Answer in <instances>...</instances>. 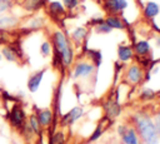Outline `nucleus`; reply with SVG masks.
Wrapping results in <instances>:
<instances>
[{
	"mask_svg": "<svg viewBox=\"0 0 160 144\" xmlns=\"http://www.w3.org/2000/svg\"><path fill=\"white\" fill-rule=\"evenodd\" d=\"M135 130L141 140V144H159V133L154 120L146 115H138L135 119Z\"/></svg>",
	"mask_w": 160,
	"mask_h": 144,
	"instance_id": "f257e3e1",
	"label": "nucleus"
},
{
	"mask_svg": "<svg viewBox=\"0 0 160 144\" xmlns=\"http://www.w3.org/2000/svg\"><path fill=\"white\" fill-rule=\"evenodd\" d=\"M52 41H54L56 53H58L61 63L65 66H70L71 63L74 61V49H72L68 36L62 31L58 30L52 34Z\"/></svg>",
	"mask_w": 160,
	"mask_h": 144,
	"instance_id": "f03ea898",
	"label": "nucleus"
},
{
	"mask_svg": "<svg viewBox=\"0 0 160 144\" xmlns=\"http://www.w3.org/2000/svg\"><path fill=\"white\" fill-rule=\"evenodd\" d=\"M94 69H95L94 64L88 63V61H80V63H78V64L74 66V69H72V71H71V78H72V79L86 78V76H89V75L94 71Z\"/></svg>",
	"mask_w": 160,
	"mask_h": 144,
	"instance_id": "7ed1b4c3",
	"label": "nucleus"
},
{
	"mask_svg": "<svg viewBox=\"0 0 160 144\" xmlns=\"http://www.w3.org/2000/svg\"><path fill=\"white\" fill-rule=\"evenodd\" d=\"M9 120L11 123L12 126L15 128H21L25 123V113L24 110L21 109V106L19 105H14L9 113Z\"/></svg>",
	"mask_w": 160,
	"mask_h": 144,
	"instance_id": "20e7f679",
	"label": "nucleus"
},
{
	"mask_svg": "<svg viewBox=\"0 0 160 144\" xmlns=\"http://www.w3.org/2000/svg\"><path fill=\"white\" fill-rule=\"evenodd\" d=\"M126 80L130 83V84H139L141 80H142V70H141V66L138 65V64H132L129 66L128 71H126Z\"/></svg>",
	"mask_w": 160,
	"mask_h": 144,
	"instance_id": "39448f33",
	"label": "nucleus"
},
{
	"mask_svg": "<svg viewBox=\"0 0 160 144\" xmlns=\"http://www.w3.org/2000/svg\"><path fill=\"white\" fill-rule=\"evenodd\" d=\"M45 73H46V70L45 69H41V70L34 73L29 78V80H28V89H29L30 93H36L38 91V89H39V86H40V84L42 81V78H44Z\"/></svg>",
	"mask_w": 160,
	"mask_h": 144,
	"instance_id": "423d86ee",
	"label": "nucleus"
},
{
	"mask_svg": "<svg viewBox=\"0 0 160 144\" xmlns=\"http://www.w3.org/2000/svg\"><path fill=\"white\" fill-rule=\"evenodd\" d=\"M126 8H128L126 0H106V3H105V9L108 11H110L111 14L121 13Z\"/></svg>",
	"mask_w": 160,
	"mask_h": 144,
	"instance_id": "0eeeda50",
	"label": "nucleus"
},
{
	"mask_svg": "<svg viewBox=\"0 0 160 144\" xmlns=\"http://www.w3.org/2000/svg\"><path fill=\"white\" fill-rule=\"evenodd\" d=\"M82 108H80V106H74V108H71V110L70 111H68L64 116H62V120H61V123H62V125H70V124H72V123H75L81 115H82Z\"/></svg>",
	"mask_w": 160,
	"mask_h": 144,
	"instance_id": "6e6552de",
	"label": "nucleus"
},
{
	"mask_svg": "<svg viewBox=\"0 0 160 144\" xmlns=\"http://www.w3.org/2000/svg\"><path fill=\"white\" fill-rule=\"evenodd\" d=\"M121 140L122 144H141L135 128H126V130L121 134Z\"/></svg>",
	"mask_w": 160,
	"mask_h": 144,
	"instance_id": "1a4fd4ad",
	"label": "nucleus"
},
{
	"mask_svg": "<svg viewBox=\"0 0 160 144\" xmlns=\"http://www.w3.org/2000/svg\"><path fill=\"white\" fill-rule=\"evenodd\" d=\"M132 55H134V50H132L131 46H129V45H120L118 48V58H119L120 61L126 63V61L132 59Z\"/></svg>",
	"mask_w": 160,
	"mask_h": 144,
	"instance_id": "9d476101",
	"label": "nucleus"
},
{
	"mask_svg": "<svg viewBox=\"0 0 160 144\" xmlns=\"http://www.w3.org/2000/svg\"><path fill=\"white\" fill-rule=\"evenodd\" d=\"M160 13V6L155 1H148L144 8V15L148 19H154Z\"/></svg>",
	"mask_w": 160,
	"mask_h": 144,
	"instance_id": "9b49d317",
	"label": "nucleus"
},
{
	"mask_svg": "<svg viewBox=\"0 0 160 144\" xmlns=\"http://www.w3.org/2000/svg\"><path fill=\"white\" fill-rule=\"evenodd\" d=\"M132 50H134V51L136 53V55H139V56H146V55L150 53L151 48H150L149 41H146V40H140V41L135 43Z\"/></svg>",
	"mask_w": 160,
	"mask_h": 144,
	"instance_id": "f8f14e48",
	"label": "nucleus"
},
{
	"mask_svg": "<svg viewBox=\"0 0 160 144\" xmlns=\"http://www.w3.org/2000/svg\"><path fill=\"white\" fill-rule=\"evenodd\" d=\"M36 116H38V120H39V123H40L41 126H48L52 121V113H51L50 109H42V110H40Z\"/></svg>",
	"mask_w": 160,
	"mask_h": 144,
	"instance_id": "ddd939ff",
	"label": "nucleus"
},
{
	"mask_svg": "<svg viewBox=\"0 0 160 144\" xmlns=\"http://www.w3.org/2000/svg\"><path fill=\"white\" fill-rule=\"evenodd\" d=\"M105 23L111 28V29H119V30H122L125 26H124V23L122 20L116 16V15H109L106 19H105Z\"/></svg>",
	"mask_w": 160,
	"mask_h": 144,
	"instance_id": "4468645a",
	"label": "nucleus"
},
{
	"mask_svg": "<svg viewBox=\"0 0 160 144\" xmlns=\"http://www.w3.org/2000/svg\"><path fill=\"white\" fill-rule=\"evenodd\" d=\"M88 35V29L86 28H82V26H79L76 28L72 33H71V38L72 40H75L76 43H81Z\"/></svg>",
	"mask_w": 160,
	"mask_h": 144,
	"instance_id": "2eb2a0df",
	"label": "nucleus"
},
{
	"mask_svg": "<svg viewBox=\"0 0 160 144\" xmlns=\"http://www.w3.org/2000/svg\"><path fill=\"white\" fill-rule=\"evenodd\" d=\"M49 10L54 15H62L65 13V6L59 1H52L49 4Z\"/></svg>",
	"mask_w": 160,
	"mask_h": 144,
	"instance_id": "dca6fc26",
	"label": "nucleus"
},
{
	"mask_svg": "<svg viewBox=\"0 0 160 144\" xmlns=\"http://www.w3.org/2000/svg\"><path fill=\"white\" fill-rule=\"evenodd\" d=\"M1 55H2L8 61H15V60H16L15 49H12L11 46H4L2 50H1Z\"/></svg>",
	"mask_w": 160,
	"mask_h": 144,
	"instance_id": "f3484780",
	"label": "nucleus"
},
{
	"mask_svg": "<svg viewBox=\"0 0 160 144\" xmlns=\"http://www.w3.org/2000/svg\"><path fill=\"white\" fill-rule=\"evenodd\" d=\"M95 30H96V33H99V34H109L112 29L105 23V20H100V21L95 25Z\"/></svg>",
	"mask_w": 160,
	"mask_h": 144,
	"instance_id": "a211bd4d",
	"label": "nucleus"
},
{
	"mask_svg": "<svg viewBox=\"0 0 160 144\" xmlns=\"http://www.w3.org/2000/svg\"><path fill=\"white\" fill-rule=\"evenodd\" d=\"M45 1L46 0H26L25 9H28V10H36L40 6H42Z\"/></svg>",
	"mask_w": 160,
	"mask_h": 144,
	"instance_id": "6ab92c4d",
	"label": "nucleus"
},
{
	"mask_svg": "<svg viewBox=\"0 0 160 144\" xmlns=\"http://www.w3.org/2000/svg\"><path fill=\"white\" fill-rule=\"evenodd\" d=\"M106 113L110 115V116H118L119 115V113H120V106L116 104V103H110V104H108L106 105Z\"/></svg>",
	"mask_w": 160,
	"mask_h": 144,
	"instance_id": "aec40b11",
	"label": "nucleus"
},
{
	"mask_svg": "<svg viewBox=\"0 0 160 144\" xmlns=\"http://www.w3.org/2000/svg\"><path fill=\"white\" fill-rule=\"evenodd\" d=\"M16 24V19L11 16H0V28H9Z\"/></svg>",
	"mask_w": 160,
	"mask_h": 144,
	"instance_id": "412c9836",
	"label": "nucleus"
},
{
	"mask_svg": "<svg viewBox=\"0 0 160 144\" xmlns=\"http://www.w3.org/2000/svg\"><path fill=\"white\" fill-rule=\"evenodd\" d=\"M29 125H30V129H31V131H34V133H39L40 131V123H39V120H38V116L36 115H31L30 116V119H29Z\"/></svg>",
	"mask_w": 160,
	"mask_h": 144,
	"instance_id": "4be33fe9",
	"label": "nucleus"
},
{
	"mask_svg": "<svg viewBox=\"0 0 160 144\" xmlns=\"http://www.w3.org/2000/svg\"><path fill=\"white\" fill-rule=\"evenodd\" d=\"M40 53L42 56H49L51 54V45L49 41H44L40 46Z\"/></svg>",
	"mask_w": 160,
	"mask_h": 144,
	"instance_id": "5701e85b",
	"label": "nucleus"
},
{
	"mask_svg": "<svg viewBox=\"0 0 160 144\" xmlns=\"http://www.w3.org/2000/svg\"><path fill=\"white\" fill-rule=\"evenodd\" d=\"M11 6H12L11 0H0V13H4L6 10H9Z\"/></svg>",
	"mask_w": 160,
	"mask_h": 144,
	"instance_id": "b1692460",
	"label": "nucleus"
},
{
	"mask_svg": "<svg viewBox=\"0 0 160 144\" xmlns=\"http://www.w3.org/2000/svg\"><path fill=\"white\" fill-rule=\"evenodd\" d=\"M154 95H155V91H154V90H151V89H149V88H145V89L142 90L140 98H142V99H151V98H154Z\"/></svg>",
	"mask_w": 160,
	"mask_h": 144,
	"instance_id": "393cba45",
	"label": "nucleus"
},
{
	"mask_svg": "<svg viewBox=\"0 0 160 144\" xmlns=\"http://www.w3.org/2000/svg\"><path fill=\"white\" fill-rule=\"evenodd\" d=\"M62 3H64V6H65L66 9L72 10V9H75V8L78 6L79 0H62Z\"/></svg>",
	"mask_w": 160,
	"mask_h": 144,
	"instance_id": "a878e982",
	"label": "nucleus"
},
{
	"mask_svg": "<svg viewBox=\"0 0 160 144\" xmlns=\"http://www.w3.org/2000/svg\"><path fill=\"white\" fill-rule=\"evenodd\" d=\"M54 143L55 144H64V138H62L61 133H58L54 135Z\"/></svg>",
	"mask_w": 160,
	"mask_h": 144,
	"instance_id": "bb28decb",
	"label": "nucleus"
},
{
	"mask_svg": "<svg viewBox=\"0 0 160 144\" xmlns=\"http://www.w3.org/2000/svg\"><path fill=\"white\" fill-rule=\"evenodd\" d=\"M100 134H101V129H100V128H98V129H96V131H94V134L90 136V140H91V141H92V140H96V139L99 138V135H100Z\"/></svg>",
	"mask_w": 160,
	"mask_h": 144,
	"instance_id": "cd10ccee",
	"label": "nucleus"
},
{
	"mask_svg": "<svg viewBox=\"0 0 160 144\" xmlns=\"http://www.w3.org/2000/svg\"><path fill=\"white\" fill-rule=\"evenodd\" d=\"M154 123H155V125H156V129H158V133H159V136H160V114L156 115Z\"/></svg>",
	"mask_w": 160,
	"mask_h": 144,
	"instance_id": "c85d7f7f",
	"label": "nucleus"
},
{
	"mask_svg": "<svg viewBox=\"0 0 160 144\" xmlns=\"http://www.w3.org/2000/svg\"><path fill=\"white\" fill-rule=\"evenodd\" d=\"M38 23H41V20L36 18V19H34V20L31 21V25H30V26H31V28H39L40 24H38Z\"/></svg>",
	"mask_w": 160,
	"mask_h": 144,
	"instance_id": "c756f323",
	"label": "nucleus"
},
{
	"mask_svg": "<svg viewBox=\"0 0 160 144\" xmlns=\"http://www.w3.org/2000/svg\"><path fill=\"white\" fill-rule=\"evenodd\" d=\"M125 130H126V126H124V125H120V126L118 128V131H119V134H120V135H121Z\"/></svg>",
	"mask_w": 160,
	"mask_h": 144,
	"instance_id": "7c9ffc66",
	"label": "nucleus"
},
{
	"mask_svg": "<svg viewBox=\"0 0 160 144\" xmlns=\"http://www.w3.org/2000/svg\"><path fill=\"white\" fill-rule=\"evenodd\" d=\"M1 59H2V55H1V53H0V60H1Z\"/></svg>",
	"mask_w": 160,
	"mask_h": 144,
	"instance_id": "2f4dec72",
	"label": "nucleus"
}]
</instances>
